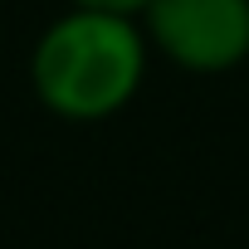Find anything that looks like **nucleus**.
I'll return each mask as SVG.
<instances>
[{"mask_svg": "<svg viewBox=\"0 0 249 249\" xmlns=\"http://www.w3.org/2000/svg\"><path fill=\"white\" fill-rule=\"evenodd\" d=\"M147 44L186 73H230L249 59V0H147Z\"/></svg>", "mask_w": 249, "mask_h": 249, "instance_id": "nucleus-2", "label": "nucleus"}, {"mask_svg": "<svg viewBox=\"0 0 249 249\" xmlns=\"http://www.w3.org/2000/svg\"><path fill=\"white\" fill-rule=\"evenodd\" d=\"M69 5H88V10H117V15H142L147 0H69Z\"/></svg>", "mask_w": 249, "mask_h": 249, "instance_id": "nucleus-3", "label": "nucleus"}, {"mask_svg": "<svg viewBox=\"0 0 249 249\" xmlns=\"http://www.w3.org/2000/svg\"><path fill=\"white\" fill-rule=\"evenodd\" d=\"M147 54L152 44L137 15L73 5L35 39L30 88L64 122H103L137 98Z\"/></svg>", "mask_w": 249, "mask_h": 249, "instance_id": "nucleus-1", "label": "nucleus"}]
</instances>
